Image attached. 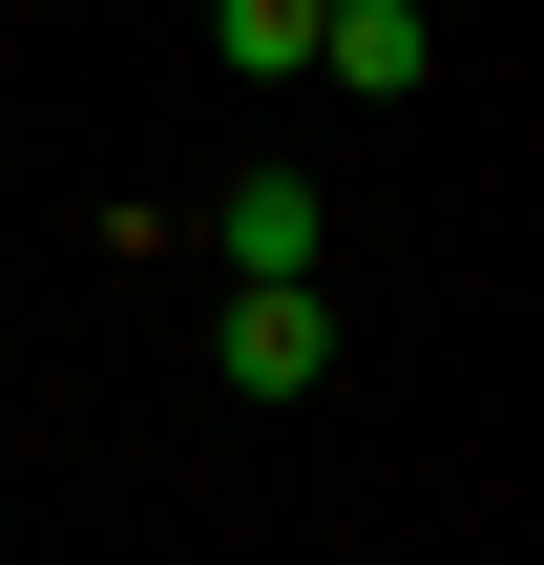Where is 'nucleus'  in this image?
<instances>
[{"label": "nucleus", "mask_w": 544, "mask_h": 565, "mask_svg": "<svg viewBox=\"0 0 544 565\" xmlns=\"http://www.w3.org/2000/svg\"><path fill=\"white\" fill-rule=\"evenodd\" d=\"M335 377V294L314 273H231V398H314Z\"/></svg>", "instance_id": "nucleus-1"}, {"label": "nucleus", "mask_w": 544, "mask_h": 565, "mask_svg": "<svg viewBox=\"0 0 544 565\" xmlns=\"http://www.w3.org/2000/svg\"><path fill=\"white\" fill-rule=\"evenodd\" d=\"M314 84L398 105V84H440V21H419V0H314Z\"/></svg>", "instance_id": "nucleus-2"}, {"label": "nucleus", "mask_w": 544, "mask_h": 565, "mask_svg": "<svg viewBox=\"0 0 544 565\" xmlns=\"http://www.w3.org/2000/svg\"><path fill=\"white\" fill-rule=\"evenodd\" d=\"M210 252H231V273H314V252H335V210H314L294 168H252V189L210 210Z\"/></svg>", "instance_id": "nucleus-3"}, {"label": "nucleus", "mask_w": 544, "mask_h": 565, "mask_svg": "<svg viewBox=\"0 0 544 565\" xmlns=\"http://www.w3.org/2000/svg\"><path fill=\"white\" fill-rule=\"evenodd\" d=\"M210 42H231L252 84H314V0H210Z\"/></svg>", "instance_id": "nucleus-4"}]
</instances>
